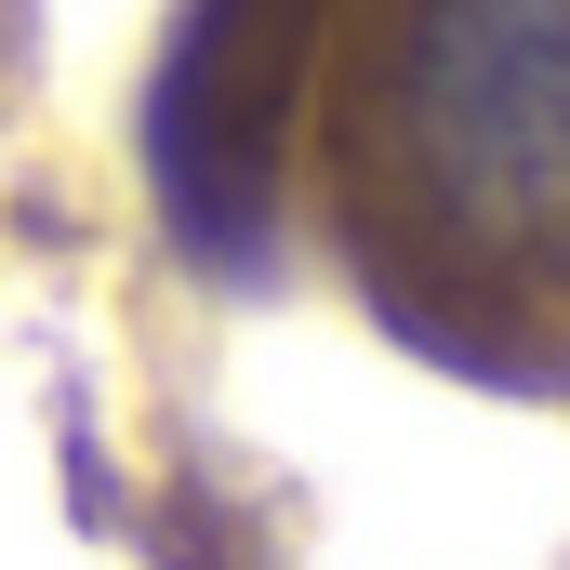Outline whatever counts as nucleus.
<instances>
[{
	"mask_svg": "<svg viewBox=\"0 0 570 570\" xmlns=\"http://www.w3.org/2000/svg\"><path fill=\"white\" fill-rule=\"evenodd\" d=\"M399 120L464 226L570 253V0H412Z\"/></svg>",
	"mask_w": 570,
	"mask_h": 570,
	"instance_id": "1",
	"label": "nucleus"
}]
</instances>
